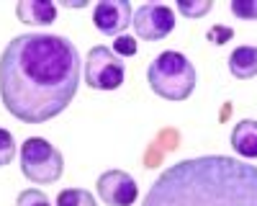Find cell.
I'll return each mask as SVG.
<instances>
[{
	"instance_id": "1",
	"label": "cell",
	"mask_w": 257,
	"mask_h": 206,
	"mask_svg": "<svg viewBox=\"0 0 257 206\" xmlns=\"http://www.w3.org/2000/svg\"><path fill=\"white\" fill-rule=\"evenodd\" d=\"M80 52L59 34H21L0 54V98L24 124H44L72 103Z\"/></svg>"
},
{
	"instance_id": "2",
	"label": "cell",
	"mask_w": 257,
	"mask_h": 206,
	"mask_svg": "<svg viewBox=\"0 0 257 206\" xmlns=\"http://www.w3.org/2000/svg\"><path fill=\"white\" fill-rule=\"evenodd\" d=\"M142 206H257V165L226 155L180 160L157 175Z\"/></svg>"
},
{
	"instance_id": "3",
	"label": "cell",
	"mask_w": 257,
	"mask_h": 206,
	"mask_svg": "<svg viewBox=\"0 0 257 206\" xmlns=\"http://www.w3.org/2000/svg\"><path fill=\"white\" fill-rule=\"evenodd\" d=\"M147 82L160 98L167 100H185L196 90V67L180 52H162L149 62Z\"/></svg>"
},
{
	"instance_id": "4",
	"label": "cell",
	"mask_w": 257,
	"mask_h": 206,
	"mask_svg": "<svg viewBox=\"0 0 257 206\" xmlns=\"http://www.w3.org/2000/svg\"><path fill=\"white\" fill-rule=\"evenodd\" d=\"M62 152L44 137H29L21 144V173L36 185H49L62 178Z\"/></svg>"
},
{
	"instance_id": "5",
	"label": "cell",
	"mask_w": 257,
	"mask_h": 206,
	"mask_svg": "<svg viewBox=\"0 0 257 206\" xmlns=\"http://www.w3.org/2000/svg\"><path fill=\"white\" fill-rule=\"evenodd\" d=\"M126 75L123 59L108 47H93L85 59V80L93 90H116Z\"/></svg>"
},
{
	"instance_id": "6",
	"label": "cell",
	"mask_w": 257,
	"mask_h": 206,
	"mask_svg": "<svg viewBox=\"0 0 257 206\" xmlns=\"http://www.w3.org/2000/svg\"><path fill=\"white\" fill-rule=\"evenodd\" d=\"M132 24L139 39L160 41L170 36V31L175 29V13L170 6H162V3H144L134 11Z\"/></svg>"
},
{
	"instance_id": "7",
	"label": "cell",
	"mask_w": 257,
	"mask_h": 206,
	"mask_svg": "<svg viewBox=\"0 0 257 206\" xmlns=\"http://www.w3.org/2000/svg\"><path fill=\"white\" fill-rule=\"evenodd\" d=\"M95 188H98V196L103 203H108V206H132L139 196V185L137 180L123 173V170H108V173H103L95 183Z\"/></svg>"
},
{
	"instance_id": "8",
	"label": "cell",
	"mask_w": 257,
	"mask_h": 206,
	"mask_svg": "<svg viewBox=\"0 0 257 206\" xmlns=\"http://www.w3.org/2000/svg\"><path fill=\"white\" fill-rule=\"evenodd\" d=\"M134 18L128 0H100L93 8V24L105 36H121Z\"/></svg>"
},
{
	"instance_id": "9",
	"label": "cell",
	"mask_w": 257,
	"mask_h": 206,
	"mask_svg": "<svg viewBox=\"0 0 257 206\" xmlns=\"http://www.w3.org/2000/svg\"><path fill=\"white\" fill-rule=\"evenodd\" d=\"M16 16L21 24L29 26H49L57 21V6L49 0H21L16 6Z\"/></svg>"
},
{
	"instance_id": "10",
	"label": "cell",
	"mask_w": 257,
	"mask_h": 206,
	"mask_svg": "<svg viewBox=\"0 0 257 206\" xmlns=\"http://www.w3.org/2000/svg\"><path fill=\"white\" fill-rule=\"evenodd\" d=\"M231 150L244 160L257 157V121L254 119H242L231 132Z\"/></svg>"
},
{
	"instance_id": "11",
	"label": "cell",
	"mask_w": 257,
	"mask_h": 206,
	"mask_svg": "<svg viewBox=\"0 0 257 206\" xmlns=\"http://www.w3.org/2000/svg\"><path fill=\"white\" fill-rule=\"evenodd\" d=\"M229 72L239 80H252L257 75V47H237L229 57Z\"/></svg>"
},
{
	"instance_id": "12",
	"label": "cell",
	"mask_w": 257,
	"mask_h": 206,
	"mask_svg": "<svg viewBox=\"0 0 257 206\" xmlns=\"http://www.w3.org/2000/svg\"><path fill=\"white\" fill-rule=\"evenodd\" d=\"M57 206H95V198L85 188H67V191H59Z\"/></svg>"
},
{
	"instance_id": "13",
	"label": "cell",
	"mask_w": 257,
	"mask_h": 206,
	"mask_svg": "<svg viewBox=\"0 0 257 206\" xmlns=\"http://www.w3.org/2000/svg\"><path fill=\"white\" fill-rule=\"evenodd\" d=\"M213 8V3L211 0H180L178 3V11L185 16V18H201V16H206L208 11Z\"/></svg>"
},
{
	"instance_id": "14",
	"label": "cell",
	"mask_w": 257,
	"mask_h": 206,
	"mask_svg": "<svg viewBox=\"0 0 257 206\" xmlns=\"http://www.w3.org/2000/svg\"><path fill=\"white\" fill-rule=\"evenodd\" d=\"M229 11L237 16V18L254 21V18H257V0H231Z\"/></svg>"
},
{
	"instance_id": "15",
	"label": "cell",
	"mask_w": 257,
	"mask_h": 206,
	"mask_svg": "<svg viewBox=\"0 0 257 206\" xmlns=\"http://www.w3.org/2000/svg\"><path fill=\"white\" fill-rule=\"evenodd\" d=\"M16 157V139L8 129H0V168Z\"/></svg>"
},
{
	"instance_id": "16",
	"label": "cell",
	"mask_w": 257,
	"mask_h": 206,
	"mask_svg": "<svg viewBox=\"0 0 257 206\" xmlns=\"http://www.w3.org/2000/svg\"><path fill=\"white\" fill-rule=\"evenodd\" d=\"M16 206H52V203H49V198L41 193L39 188H26V191L18 193Z\"/></svg>"
},
{
	"instance_id": "17",
	"label": "cell",
	"mask_w": 257,
	"mask_h": 206,
	"mask_svg": "<svg viewBox=\"0 0 257 206\" xmlns=\"http://www.w3.org/2000/svg\"><path fill=\"white\" fill-rule=\"evenodd\" d=\"M113 54H116V57H134V54H137V41H134L132 36H126V34L116 36V41H113Z\"/></svg>"
},
{
	"instance_id": "18",
	"label": "cell",
	"mask_w": 257,
	"mask_h": 206,
	"mask_svg": "<svg viewBox=\"0 0 257 206\" xmlns=\"http://www.w3.org/2000/svg\"><path fill=\"white\" fill-rule=\"evenodd\" d=\"M231 39H234V29H229V26H213L208 31V41H213L216 47L226 44V41H231Z\"/></svg>"
}]
</instances>
